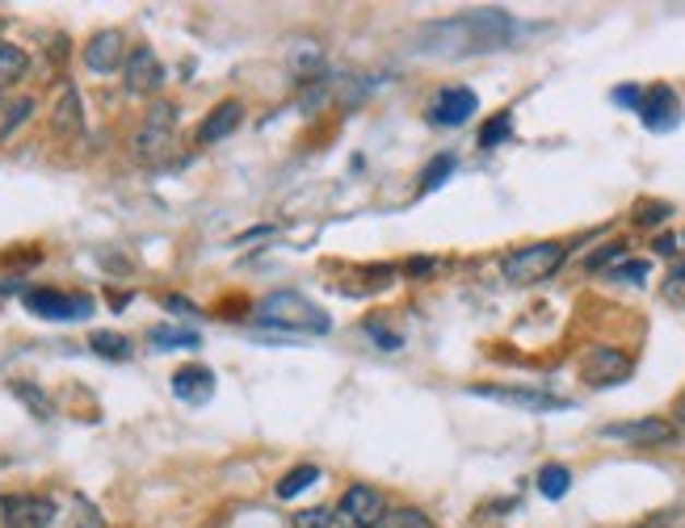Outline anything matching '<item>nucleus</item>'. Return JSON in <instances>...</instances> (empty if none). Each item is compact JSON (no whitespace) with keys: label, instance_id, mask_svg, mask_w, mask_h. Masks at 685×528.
I'll return each mask as SVG.
<instances>
[{"label":"nucleus","instance_id":"nucleus-1","mask_svg":"<svg viewBox=\"0 0 685 528\" xmlns=\"http://www.w3.org/2000/svg\"><path fill=\"white\" fill-rule=\"evenodd\" d=\"M513 29H518L513 17L500 13V9H471V13L446 17V22H429V26L421 29V51L446 55V59L500 51L513 38Z\"/></svg>","mask_w":685,"mask_h":528},{"label":"nucleus","instance_id":"nucleus-2","mask_svg":"<svg viewBox=\"0 0 685 528\" xmlns=\"http://www.w3.org/2000/svg\"><path fill=\"white\" fill-rule=\"evenodd\" d=\"M257 323L274 327V332H291V336H329L332 319L295 290H277L257 302Z\"/></svg>","mask_w":685,"mask_h":528},{"label":"nucleus","instance_id":"nucleus-3","mask_svg":"<svg viewBox=\"0 0 685 528\" xmlns=\"http://www.w3.org/2000/svg\"><path fill=\"white\" fill-rule=\"evenodd\" d=\"M131 147H135L139 164H147V168L165 164L173 156V147H177V106L173 101H156L147 109V118L139 122Z\"/></svg>","mask_w":685,"mask_h":528},{"label":"nucleus","instance_id":"nucleus-4","mask_svg":"<svg viewBox=\"0 0 685 528\" xmlns=\"http://www.w3.org/2000/svg\"><path fill=\"white\" fill-rule=\"evenodd\" d=\"M564 243H555V239H539V243H525V248H513L505 261H500V273H505V281L509 286H539V281H547L551 273L564 264Z\"/></svg>","mask_w":685,"mask_h":528},{"label":"nucleus","instance_id":"nucleus-5","mask_svg":"<svg viewBox=\"0 0 685 528\" xmlns=\"http://www.w3.org/2000/svg\"><path fill=\"white\" fill-rule=\"evenodd\" d=\"M387 516V500L383 491H375V487H366V482H354L336 507H332V520L336 528H379Z\"/></svg>","mask_w":685,"mask_h":528},{"label":"nucleus","instance_id":"nucleus-6","mask_svg":"<svg viewBox=\"0 0 685 528\" xmlns=\"http://www.w3.org/2000/svg\"><path fill=\"white\" fill-rule=\"evenodd\" d=\"M22 302H26L29 315L59 319V323L93 315V298H88V293H63V290H51V286H34V290L22 293Z\"/></svg>","mask_w":685,"mask_h":528},{"label":"nucleus","instance_id":"nucleus-7","mask_svg":"<svg viewBox=\"0 0 685 528\" xmlns=\"http://www.w3.org/2000/svg\"><path fill=\"white\" fill-rule=\"evenodd\" d=\"M122 84L131 97H156L165 84V63L156 59L152 47H131L127 63H122Z\"/></svg>","mask_w":685,"mask_h":528},{"label":"nucleus","instance_id":"nucleus-8","mask_svg":"<svg viewBox=\"0 0 685 528\" xmlns=\"http://www.w3.org/2000/svg\"><path fill=\"white\" fill-rule=\"evenodd\" d=\"M580 373H584L589 386H618V382L630 377V357L614 344H598V348H589Z\"/></svg>","mask_w":685,"mask_h":528},{"label":"nucleus","instance_id":"nucleus-9","mask_svg":"<svg viewBox=\"0 0 685 528\" xmlns=\"http://www.w3.org/2000/svg\"><path fill=\"white\" fill-rule=\"evenodd\" d=\"M602 436L610 441H627V445H639V449H652V445H669L677 436V428L660 416H643V420H627V423H605Z\"/></svg>","mask_w":685,"mask_h":528},{"label":"nucleus","instance_id":"nucleus-10","mask_svg":"<svg viewBox=\"0 0 685 528\" xmlns=\"http://www.w3.org/2000/svg\"><path fill=\"white\" fill-rule=\"evenodd\" d=\"M475 109H480V97L466 84H450L429 101V122L434 127H463V122H471Z\"/></svg>","mask_w":685,"mask_h":528},{"label":"nucleus","instance_id":"nucleus-11","mask_svg":"<svg viewBox=\"0 0 685 528\" xmlns=\"http://www.w3.org/2000/svg\"><path fill=\"white\" fill-rule=\"evenodd\" d=\"M122 63H127V38H122L118 29H102V34L88 38V47H84V68H88V72L110 76Z\"/></svg>","mask_w":685,"mask_h":528},{"label":"nucleus","instance_id":"nucleus-12","mask_svg":"<svg viewBox=\"0 0 685 528\" xmlns=\"http://www.w3.org/2000/svg\"><path fill=\"white\" fill-rule=\"evenodd\" d=\"M639 118H643V127L648 131H673L677 127V118H682V109H677V93L669 88V84H657V88H648L643 97H639V109H635Z\"/></svg>","mask_w":685,"mask_h":528},{"label":"nucleus","instance_id":"nucleus-13","mask_svg":"<svg viewBox=\"0 0 685 528\" xmlns=\"http://www.w3.org/2000/svg\"><path fill=\"white\" fill-rule=\"evenodd\" d=\"M471 395L493 398V403H505V407H521V411H564L568 398L547 395V391H509V386H471Z\"/></svg>","mask_w":685,"mask_h":528},{"label":"nucleus","instance_id":"nucleus-14","mask_svg":"<svg viewBox=\"0 0 685 528\" xmlns=\"http://www.w3.org/2000/svg\"><path fill=\"white\" fill-rule=\"evenodd\" d=\"M59 507L47 495H9V528H56Z\"/></svg>","mask_w":685,"mask_h":528},{"label":"nucleus","instance_id":"nucleus-15","mask_svg":"<svg viewBox=\"0 0 685 528\" xmlns=\"http://www.w3.org/2000/svg\"><path fill=\"white\" fill-rule=\"evenodd\" d=\"M240 118H245V106L240 101H223V106H215L202 122H198V131H193V143L198 147H206V143H220V139H227V134L240 127Z\"/></svg>","mask_w":685,"mask_h":528},{"label":"nucleus","instance_id":"nucleus-16","mask_svg":"<svg viewBox=\"0 0 685 528\" xmlns=\"http://www.w3.org/2000/svg\"><path fill=\"white\" fill-rule=\"evenodd\" d=\"M173 395L181 398V403H206V398L215 395V373L206 370V365H186V370L173 373Z\"/></svg>","mask_w":685,"mask_h":528},{"label":"nucleus","instance_id":"nucleus-17","mask_svg":"<svg viewBox=\"0 0 685 528\" xmlns=\"http://www.w3.org/2000/svg\"><path fill=\"white\" fill-rule=\"evenodd\" d=\"M84 118H81V93L68 84L63 93H59V106H56V131L59 134H81Z\"/></svg>","mask_w":685,"mask_h":528},{"label":"nucleus","instance_id":"nucleus-18","mask_svg":"<svg viewBox=\"0 0 685 528\" xmlns=\"http://www.w3.org/2000/svg\"><path fill=\"white\" fill-rule=\"evenodd\" d=\"M539 495H547V500H564L568 491H572V470L568 466H559V461H547L543 470H539Z\"/></svg>","mask_w":685,"mask_h":528},{"label":"nucleus","instance_id":"nucleus-19","mask_svg":"<svg viewBox=\"0 0 685 528\" xmlns=\"http://www.w3.org/2000/svg\"><path fill=\"white\" fill-rule=\"evenodd\" d=\"M26 68H29L26 51L0 38V88H4V84H17V80L26 76Z\"/></svg>","mask_w":685,"mask_h":528},{"label":"nucleus","instance_id":"nucleus-20","mask_svg":"<svg viewBox=\"0 0 685 528\" xmlns=\"http://www.w3.org/2000/svg\"><path fill=\"white\" fill-rule=\"evenodd\" d=\"M88 348H93L97 357H106V361H127V357H131V340L118 336V332H93V336H88Z\"/></svg>","mask_w":685,"mask_h":528},{"label":"nucleus","instance_id":"nucleus-21","mask_svg":"<svg viewBox=\"0 0 685 528\" xmlns=\"http://www.w3.org/2000/svg\"><path fill=\"white\" fill-rule=\"evenodd\" d=\"M316 478H320V470H316V466H295L291 475L277 482V500H295V495H303V491H307Z\"/></svg>","mask_w":685,"mask_h":528},{"label":"nucleus","instance_id":"nucleus-22","mask_svg":"<svg viewBox=\"0 0 685 528\" xmlns=\"http://www.w3.org/2000/svg\"><path fill=\"white\" fill-rule=\"evenodd\" d=\"M660 298L669 307H685V261H673L669 273H664V286H660Z\"/></svg>","mask_w":685,"mask_h":528},{"label":"nucleus","instance_id":"nucleus-23","mask_svg":"<svg viewBox=\"0 0 685 528\" xmlns=\"http://www.w3.org/2000/svg\"><path fill=\"white\" fill-rule=\"evenodd\" d=\"M379 528H434V520H429L421 507H387V516Z\"/></svg>","mask_w":685,"mask_h":528},{"label":"nucleus","instance_id":"nucleus-24","mask_svg":"<svg viewBox=\"0 0 685 528\" xmlns=\"http://www.w3.org/2000/svg\"><path fill=\"white\" fill-rule=\"evenodd\" d=\"M13 395L22 398V403H26V407L34 411V416H38V420H51V398L43 395V391H38L34 382H13Z\"/></svg>","mask_w":685,"mask_h":528},{"label":"nucleus","instance_id":"nucleus-25","mask_svg":"<svg viewBox=\"0 0 685 528\" xmlns=\"http://www.w3.org/2000/svg\"><path fill=\"white\" fill-rule=\"evenodd\" d=\"M509 134H513V113H496L493 122L480 131V147H488V152H493V147H500Z\"/></svg>","mask_w":685,"mask_h":528},{"label":"nucleus","instance_id":"nucleus-26","mask_svg":"<svg viewBox=\"0 0 685 528\" xmlns=\"http://www.w3.org/2000/svg\"><path fill=\"white\" fill-rule=\"evenodd\" d=\"M147 340L156 348H198V336L193 332H181V327H152Z\"/></svg>","mask_w":685,"mask_h":528},{"label":"nucleus","instance_id":"nucleus-27","mask_svg":"<svg viewBox=\"0 0 685 528\" xmlns=\"http://www.w3.org/2000/svg\"><path fill=\"white\" fill-rule=\"evenodd\" d=\"M332 507H303L291 516V528H332Z\"/></svg>","mask_w":685,"mask_h":528},{"label":"nucleus","instance_id":"nucleus-28","mask_svg":"<svg viewBox=\"0 0 685 528\" xmlns=\"http://www.w3.org/2000/svg\"><path fill=\"white\" fill-rule=\"evenodd\" d=\"M648 277V261H623L610 268V281H623V286H643Z\"/></svg>","mask_w":685,"mask_h":528},{"label":"nucleus","instance_id":"nucleus-29","mask_svg":"<svg viewBox=\"0 0 685 528\" xmlns=\"http://www.w3.org/2000/svg\"><path fill=\"white\" fill-rule=\"evenodd\" d=\"M68 528H106V520H102V512L88 500H76V512H72Z\"/></svg>","mask_w":685,"mask_h":528},{"label":"nucleus","instance_id":"nucleus-30","mask_svg":"<svg viewBox=\"0 0 685 528\" xmlns=\"http://www.w3.org/2000/svg\"><path fill=\"white\" fill-rule=\"evenodd\" d=\"M454 172V156H438L429 168H425V177H421V189H438L446 177Z\"/></svg>","mask_w":685,"mask_h":528},{"label":"nucleus","instance_id":"nucleus-31","mask_svg":"<svg viewBox=\"0 0 685 528\" xmlns=\"http://www.w3.org/2000/svg\"><path fill=\"white\" fill-rule=\"evenodd\" d=\"M29 113H34V101H29V97H22L17 106H13L9 113H4V122H0V139H4V134L17 131V127H22V122L29 118Z\"/></svg>","mask_w":685,"mask_h":528},{"label":"nucleus","instance_id":"nucleus-32","mask_svg":"<svg viewBox=\"0 0 685 528\" xmlns=\"http://www.w3.org/2000/svg\"><path fill=\"white\" fill-rule=\"evenodd\" d=\"M673 214V206L669 202H643L639 211H635V223H643V227H657V223H664Z\"/></svg>","mask_w":685,"mask_h":528},{"label":"nucleus","instance_id":"nucleus-33","mask_svg":"<svg viewBox=\"0 0 685 528\" xmlns=\"http://www.w3.org/2000/svg\"><path fill=\"white\" fill-rule=\"evenodd\" d=\"M623 256H627V243H605V252H598V256L589 261V268L598 273V268H605L610 261H623Z\"/></svg>","mask_w":685,"mask_h":528},{"label":"nucleus","instance_id":"nucleus-34","mask_svg":"<svg viewBox=\"0 0 685 528\" xmlns=\"http://www.w3.org/2000/svg\"><path fill=\"white\" fill-rule=\"evenodd\" d=\"M366 332L383 344L387 352H395V348H400V336H395V332H387V327H379V323H366Z\"/></svg>","mask_w":685,"mask_h":528},{"label":"nucleus","instance_id":"nucleus-35","mask_svg":"<svg viewBox=\"0 0 685 528\" xmlns=\"http://www.w3.org/2000/svg\"><path fill=\"white\" fill-rule=\"evenodd\" d=\"M639 97H643V88H639V84H623V88H614V101H618V106L639 109Z\"/></svg>","mask_w":685,"mask_h":528},{"label":"nucleus","instance_id":"nucleus-36","mask_svg":"<svg viewBox=\"0 0 685 528\" xmlns=\"http://www.w3.org/2000/svg\"><path fill=\"white\" fill-rule=\"evenodd\" d=\"M652 248H657L660 256H673V261H677V252H682V239H677V236H657V243H652Z\"/></svg>","mask_w":685,"mask_h":528},{"label":"nucleus","instance_id":"nucleus-37","mask_svg":"<svg viewBox=\"0 0 685 528\" xmlns=\"http://www.w3.org/2000/svg\"><path fill=\"white\" fill-rule=\"evenodd\" d=\"M429 268H434V261H409V273H416V277L429 273Z\"/></svg>","mask_w":685,"mask_h":528},{"label":"nucleus","instance_id":"nucleus-38","mask_svg":"<svg viewBox=\"0 0 685 528\" xmlns=\"http://www.w3.org/2000/svg\"><path fill=\"white\" fill-rule=\"evenodd\" d=\"M0 528H9V495H0Z\"/></svg>","mask_w":685,"mask_h":528},{"label":"nucleus","instance_id":"nucleus-39","mask_svg":"<svg viewBox=\"0 0 685 528\" xmlns=\"http://www.w3.org/2000/svg\"><path fill=\"white\" fill-rule=\"evenodd\" d=\"M682 243H685V236H682Z\"/></svg>","mask_w":685,"mask_h":528}]
</instances>
